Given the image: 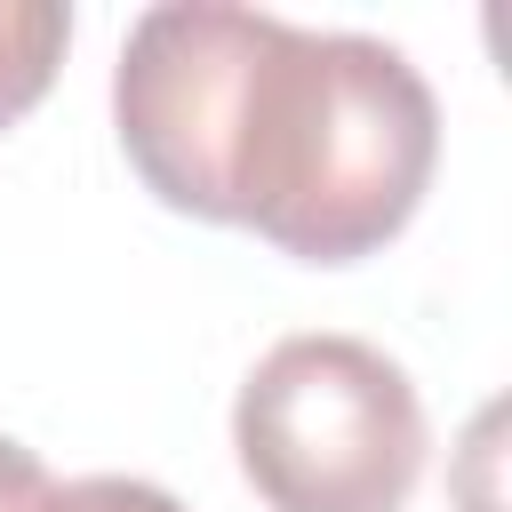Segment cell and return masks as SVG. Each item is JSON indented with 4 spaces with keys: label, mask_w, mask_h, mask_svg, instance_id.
<instances>
[{
    "label": "cell",
    "mask_w": 512,
    "mask_h": 512,
    "mask_svg": "<svg viewBox=\"0 0 512 512\" xmlns=\"http://www.w3.org/2000/svg\"><path fill=\"white\" fill-rule=\"evenodd\" d=\"M112 120L152 200L248 224L296 264L376 256L440 160V104L392 40L224 0H168L128 24Z\"/></svg>",
    "instance_id": "obj_1"
},
{
    "label": "cell",
    "mask_w": 512,
    "mask_h": 512,
    "mask_svg": "<svg viewBox=\"0 0 512 512\" xmlns=\"http://www.w3.org/2000/svg\"><path fill=\"white\" fill-rule=\"evenodd\" d=\"M232 448L272 512H400L424 472V400L360 336H280L240 400Z\"/></svg>",
    "instance_id": "obj_2"
},
{
    "label": "cell",
    "mask_w": 512,
    "mask_h": 512,
    "mask_svg": "<svg viewBox=\"0 0 512 512\" xmlns=\"http://www.w3.org/2000/svg\"><path fill=\"white\" fill-rule=\"evenodd\" d=\"M64 48H72V8H56V0H0V128H16L48 96Z\"/></svg>",
    "instance_id": "obj_3"
},
{
    "label": "cell",
    "mask_w": 512,
    "mask_h": 512,
    "mask_svg": "<svg viewBox=\"0 0 512 512\" xmlns=\"http://www.w3.org/2000/svg\"><path fill=\"white\" fill-rule=\"evenodd\" d=\"M40 512H184L168 488L128 480V472H88V480H48Z\"/></svg>",
    "instance_id": "obj_4"
},
{
    "label": "cell",
    "mask_w": 512,
    "mask_h": 512,
    "mask_svg": "<svg viewBox=\"0 0 512 512\" xmlns=\"http://www.w3.org/2000/svg\"><path fill=\"white\" fill-rule=\"evenodd\" d=\"M48 496V464L24 440H0V512H40Z\"/></svg>",
    "instance_id": "obj_5"
}]
</instances>
